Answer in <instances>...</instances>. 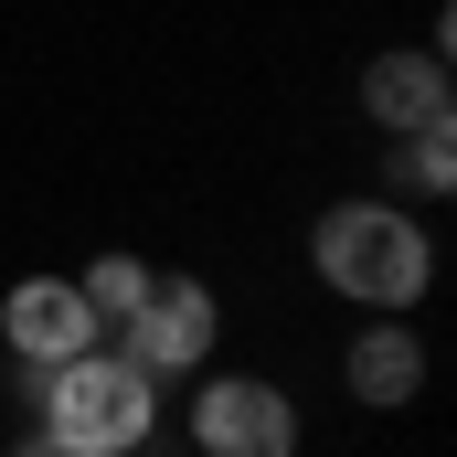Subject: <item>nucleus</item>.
<instances>
[{
  "label": "nucleus",
  "mask_w": 457,
  "mask_h": 457,
  "mask_svg": "<svg viewBox=\"0 0 457 457\" xmlns=\"http://www.w3.org/2000/svg\"><path fill=\"white\" fill-rule=\"evenodd\" d=\"M160 277L138 266V255H96L86 277H75V298H86V320H138V298H149Z\"/></svg>",
  "instance_id": "obj_8"
},
{
  "label": "nucleus",
  "mask_w": 457,
  "mask_h": 457,
  "mask_svg": "<svg viewBox=\"0 0 457 457\" xmlns=\"http://www.w3.org/2000/svg\"><path fill=\"white\" fill-rule=\"evenodd\" d=\"M192 436H203V457H298V415L277 383H203Z\"/></svg>",
  "instance_id": "obj_3"
},
{
  "label": "nucleus",
  "mask_w": 457,
  "mask_h": 457,
  "mask_svg": "<svg viewBox=\"0 0 457 457\" xmlns=\"http://www.w3.org/2000/svg\"><path fill=\"white\" fill-rule=\"evenodd\" d=\"M415 383H426V341H415L404 320H383V330L351 341V394H361V404H404Z\"/></svg>",
  "instance_id": "obj_7"
},
{
  "label": "nucleus",
  "mask_w": 457,
  "mask_h": 457,
  "mask_svg": "<svg viewBox=\"0 0 457 457\" xmlns=\"http://www.w3.org/2000/svg\"><path fill=\"white\" fill-rule=\"evenodd\" d=\"M0 330H11V351H32L43 372L75 361V351H96V320H86V298H75L64 277H21V287L0 298Z\"/></svg>",
  "instance_id": "obj_5"
},
{
  "label": "nucleus",
  "mask_w": 457,
  "mask_h": 457,
  "mask_svg": "<svg viewBox=\"0 0 457 457\" xmlns=\"http://www.w3.org/2000/svg\"><path fill=\"white\" fill-rule=\"evenodd\" d=\"M213 341H224V320H213V298H203L192 277H160V287L138 298V320H128V351H138L149 383H160V372H192Z\"/></svg>",
  "instance_id": "obj_4"
},
{
  "label": "nucleus",
  "mask_w": 457,
  "mask_h": 457,
  "mask_svg": "<svg viewBox=\"0 0 457 457\" xmlns=\"http://www.w3.org/2000/svg\"><path fill=\"white\" fill-rule=\"evenodd\" d=\"M361 107L383 117V128H447V64L436 54H372L361 64Z\"/></svg>",
  "instance_id": "obj_6"
},
{
  "label": "nucleus",
  "mask_w": 457,
  "mask_h": 457,
  "mask_svg": "<svg viewBox=\"0 0 457 457\" xmlns=\"http://www.w3.org/2000/svg\"><path fill=\"white\" fill-rule=\"evenodd\" d=\"M404 181H415V192H447V181H457L447 128H415V149H404Z\"/></svg>",
  "instance_id": "obj_9"
},
{
  "label": "nucleus",
  "mask_w": 457,
  "mask_h": 457,
  "mask_svg": "<svg viewBox=\"0 0 457 457\" xmlns=\"http://www.w3.org/2000/svg\"><path fill=\"white\" fill-rule=\"evenodd\" d=\"M32 394H43V436L75 457H128L149 436V372L117 361V351H75V361H32Z\"/></svg>",
  "instance_id": "obj_1"
},
{
  "label": "nucleus",
  "mask_w": 457,
  "mask_h": 457,
  "mask_svg": "<svg viewBox=\"0 0 457 457\" xmlns=\"http://www.w3.org/2000/svg\"><path fill=\"white\" fill-rule=\"evenodd\" d=\"M21 457H75V447H54V436H32V447H21Z\"/></svg>",
  "instance_id": "obj_10"
},
{
  "label": "nucleus",
  "mask_w": 457,
  "mask_h": 457,
  "mask_svg": "<svg viewBox=\"0 0 457 457\" xmlns=\"http://www.w3.org/2000/svg\"><path fill=\"white\" fill-rule=\"evenodd\" d=\"M320 277L341 287V298H361V309H415L426 298V277H436V255H426V234L404 224L394 203H341L330 224H320Z\"/></svg>",
  "instance_id": "obj_2"
}]
</instances>
